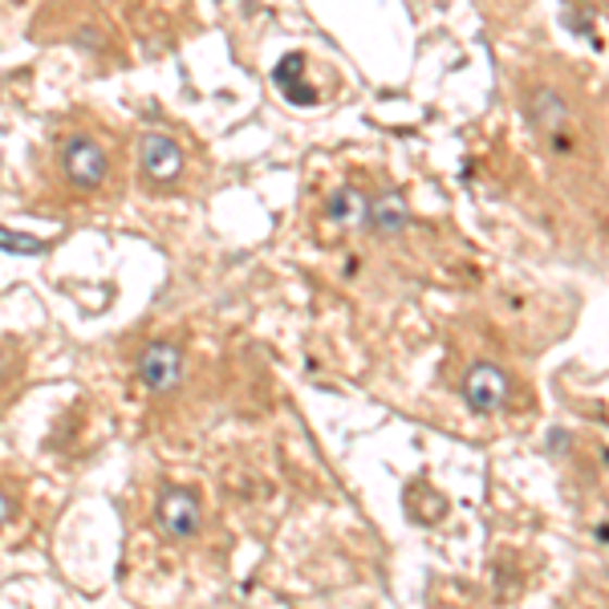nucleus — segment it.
<instances>
[{
  "label": "nucleus",
  "instance_id": "5",
  "mask_svg": "<svg viewBox=\"0 0 609 609\" xmlns=\"http://www.w3.org/2000/svg\"><path fill=\"white\" fill-rule=\"evenodd\" d=\"M142 175L154 187H167L183 175V151L179 142L167 135H147L142 138Z\"/></svg>",
  "mask_w": 609,
  "mask_h": 609
},
{
  "label": "nucleus",
  "instance_id": "9",
  "mask_svg": "<svg viewBox=\"0 0 609 609\" xmlns=\"http://www.w3.org/2000/svg\"><path fill=\"white\" fill-rule=\"evenodd\" d=\"M0 248H9V252H37L41 244H33L29 236H13V232H0Z\"/></svg>",
  "mask_w": 609,
  "mask_h": 609
},
{
  "label": "nucleus",
  "instance_id": "6",
  "mask_svg": "<svg viewBox=\"0 0 609 609\" xmlns=\"http://www.w3.org/2000/svg\"><path fill=\"white\" fill-rule=\"evenodd\" d=\"M365 220H370L374 232H382V236H398V232L407 228L411 212H407L402 196H378L374 203H370V215H365Z\"/></svg>",
  "mask_w": 609,
  "mask_h": 609
},
{
  "label": "nucleus",
  "instance_id": "7",
  "mask_svg": "<svg viewBox=\"0 0 609 609\" xmlns=\"http://www.w3.org/2000/svg\"><path fill=\"white\" fill-rule=\"evenodd\" d=\"M564 119H569V110H564V102L557 98L552 90H536L533 94V122L545 130V135H552V130H561Z\"/></svg>",
  "mask_w": 609,
  "mask_h": 609
},
{
  "label": "nucleus",
  "instance_id": "8",
  "mask_svg": "<svg viewBox=\"0 0 609 609\" xmlns=\"http://www.w3.org/2000/svg\"><path fill=\"white\" fill-rule=\"evenodd\" d=\"M365 215H370V203H365V196L353 191V187H346V191H337V196L330 199V220H334V224H362Z\"/></svg>",
  "mask_w": 609,
  "mask_h": 609
},
{
  "label": "nucleus",
  "instance_id": "1",
  "mask_svg": "<svg viewBox=\"0 0 609 609\" xmlns=\"http://www.w3.org/2000/svg\"><path fill=\"white\" fill-rule=\"evenodd\" d=\"M61 175L77 191H98L110 175V154L94 135H74L61 142Z\"/></svg>",
  "mask_w": 609,
  "mask_h": 609
},
{
  "label": "nucleus",
  "instance_id": "10",
  "mask_svg": "<svg viewBox=\"0 0 609 609\" xmlns=\"http://www.w3.org/2000/svg\"><path fill=\"white\" fill-rule=\"evenodd\" d=\"M9 517H13V504H9V496H4V492H0V529H4V524H9Z\"/></svg>",
  "mask_w": 609,
  "mask_h": 609
},
{
  "label": "nucleus",
  "instance_id": "2",
  "mask_svg": "<svg viewBox=\"0 0 609 609\" xmlns=\"http://www.w3.org/2000/svg\"><path fill=\"white\" fill-rule=\"evenodd\" d=\"M138 378L151 386L154 395H167L183 382V353L175 341H151L138 353Z\"/></svg>",
  "mask_w": 609,
  "mask_h": 609
},
{
  "label": "nucleus",
  "instance_id": "3",
  "mask_svg": "<svg viewBox=\"0 0 609 609\" xmlns=\"http://www.w3.org/2000/svg\"><path fill=\"white\" fill-rule=\"evenodd\" d=\"M154 517H159V529L167 536L187 540V536H196V529H199V496L191 487H163Z\"/></svg>",
  "mask_w": 609,
  "mask_h": 609
},
{
  "label": "nucleus",
  "instance_id": "4",
  "mask_svg": "<svg viewBox=\"0 0 609 609\" xmlns=\"http://www.w3.org/2000/svg\"><path fill=\"white\" fill-rule=\"evenodd\" d=\"M463 398L475 414L500 411L504 398H508V374L496 362H475L463 378Z\"/></svg>",
  "mask_w": 609,
  "mask_h": 609
}]
</instances>
